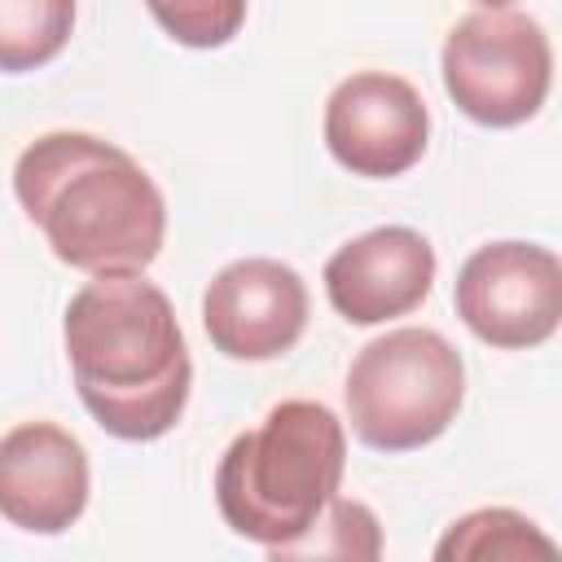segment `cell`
Wrapping results in <instances>:
<instances>
[{
  "instance_id": "obj_1",
  "label": "cell",
  "mask_w": 562,
  "mask_h": 562,
  "mask_svg": "<svg viewBox=\"0 0 562 562\" xmlns=\"http://www.w3.org/2000/svg\"><path fill=\"white\" fill-rule=\"evenodd\" d=\"M75 391L92 422L127 443L162 439L189 404L193 360L171 299L136 277L88 281L61 321Z\"/></svg>"
},
{
  "instance_id": "obj_2",
  "label": "cell",
  "mask_w": 562,
  "mask_h": 562,
  "mask_svg": "<svg viewBox=\"0 0 562 562\" xmlns=\"http://www.w3.org/2000/svg\"><path fill=\"white\" fill-rule=\"evenodd\" d=\"M13 193L48 250L92 277L140 272L167 237L154 176L92 132H44L13 162Z\"/></svg>"
},
{
  "instance_id": "obj_3",
  "label": "cell",
  "mask_w": 562,
  "mask_h": 562,
  "mask_svg": "<svg viewBox=\"0 0 562 562\" xmlns=\"http://www.w3.org/2000/svg\"><path fill=\"white\" fill-rule=\"evenodd\" d=\"M347 430L316 400H281L255 430H241L215 470V505L233 536L268 553L294 544L338 496Z\"/></svg>"
},
{
  "instance_id": "obj_4",
  "label": "cell",
  "mask_w": 562,
  "mask_h": 562,
  "mask_svg": "<svg viewBox=\"0 0 562 562\" xmlns=\"http://www.w3.org/2000/svg\"><path fill=\"white\" fill-rule=\"evenodd\" d=\"M342 395L360 443L378 452H413L457 422L465 364L443 334L404 325L360 347Z\"/></svg>"
},
{
  "instance_id": "obj_5",
  "label": "cell",
  "mask_w": 562,
  "mask_h": 562,
  "mask_svg": "<svg viewBox=\"0 0 562 562\" xmlns=\"http://www.w3.org/2000/svg\"><path fill=\"white\" fill-rule=\"evenodd\" d=\"M443 88L483 127H518L540 114L553 83V48L536 18L514 9L465 13L443 40Z\"/></svg>"
},
{
  "instance_id": "obj_6",
  "label": "cell",
  "mask_w": 562,
  "mask_h": 562,
  "mask_svg": "<svg viewBox=\"0 0 562 562\" xmlns=\"http://www.w3.org/2000/svg\"><path fill=\"white\" fill-rule=\"evenodd\" d=\"M452 303L487 347H540L562 321V263L536 241H487L461 263Z\"/></svg>"
},
{
  "instance_id": "obj_7",
  "label": "cell",
  "mask_w": 562,
  "mask_h": 562,
  "mask_svg": "<svg viewBox=\"0 0 562 562\" xmlns=\"http://www.w3.org/2000/svg\"><path fill=\"white\" fill-rule=\"evenodd\" d=\"M426 140L430 110L422 92L391 70H356L325 101V145L351 176H404L422 162Z\"/></svg>"
},
{
  "instance_id": "obj_8",
  "label": "cell",
  "mask_w": 562,
  "mask_h": 562,
  "mask_svg": "<svg viewBox=\"0 0 562 562\" xmlns=\"http://www.w3.org/2000/svg\"><path fill=\"white\" fill-rule=\"evenodd\" d=\"M307 285L303 277L268 255H246L220 268L202 294V325L220 356L228 360H277L307 329Z\"/></svg>"
},
{
  "instance_id": "obj_9",
  "label": "cell",
  "mask_w": 562,
  "mask_h": 562,
  "mask_svg": "<svg viewBox=\"0 0 562 562\" xmlns=\"http://www.w3.org/2000/svg\"><path fill=\"white\" fill-rule=\"evenodd\" d=\"M88 452L57 422H22L0 439V514L35 536H61L88 509Z\"/></svg>"
},
{
  "instance_id": "obj_10",
  "label": "cell",
  "mask_w": 562,
  "mask_h": 562,
  "mask_svg": "<svg viewBox=\"0 0 562 562\" xmlns=\"http://www.w3.org/2000/svg\"><path fill=\"white\" fill-rule=\"evenodd\" d=\"M435 285V246L404 224L369 228L325 263V294L351 325H382L426 303Z\"/></svg>"
},
{
  "instance_id": "obj_11",
  "label": "cell",
  "mask_w": 562,
  "mask_h": 562,
  "mask_svg": "<svg viewBox=\"0 0 562 562\" xmlns=\"http://www.w3.org/2000/svg\"><path fill=\"white\" fill-rule=\"evenodd\" d=\"M553 558V540L540 536V527L518 509H474L448 527V536L435 544L439 562H487V558Z\"/></svg>"
},
{
  "instance_id": "obj_12",
  "label": "cell",
  "mask_w": 562,
  "mask_h": 562,
  "mask_svg": "<svg viewBox=\"0 0 562 562\" xmlns=\"http://www.w3.org/2000/svg\"><path fill=\"white\" fill-rule=\"evenodd\" d=\"M75 31V0H0V70L48 66Z\"/></svg>"
},
{
  "instance_id": "obj_13",
  "label": "cell",
  "mask_w": 562,
  "mask_h": 562,
  "mask_svg": "<svg viewBox=\"0 0 562 562\" xmlns=\"http://www.w3.org/2000/svg\"><path fill=\"white\" fill-rule=\"evenodd\" d=\"M382 553V536H378V518L369 505L360 501H342L334 496L325 505V514L285 549L268 553V558H378Z\"/></svg>"
},
{
  "instance_id": "obj_14",
  "label": "cell",
  "mask_w": 562,
  "mask_h": 562,
  "mask_svg": "<svg viewBox=\"0 0 562 562\" xmlns=\"http://www.w3.org/2000/svg\"><path fill=\"white\" fill-rule=\"evenodd\" d=\"M250 0H145L154 22L184 48H224L241 22Z\"/></svg>"
},
{
  "instance_id": "obj_15",
  "label": "cell",
  "mask_w": 562,
  "mask_h": 562,
  "mask_svg": "<svg viewBox=\"0 0 562 562\" xmlns=\"http://www.w3.org/2000/svg\"><path fill=\"white\" fill-rule=\"evenodd\" d=\"M474 4H483V9H509L514 0H474Z\"/></svg>"
}]
</instances>
